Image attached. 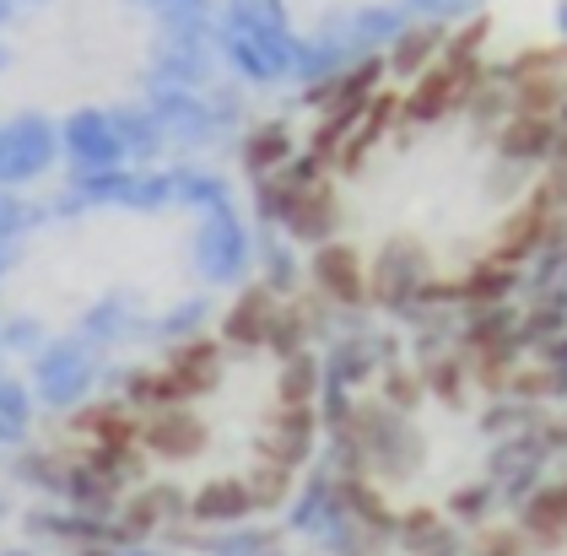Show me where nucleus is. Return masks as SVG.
<instances>
[{
	"instance_id": "nucleus-34",
	"label": "nucleus",
	"mask_w": 567,
	"mask_h": 556,
	"mask_svg": "<svg viewBox=\"0 0 567 556\" xmlns=\"http://www.w3.org/2000/svg\"><path fill=\"white\" fill-rule=\"evenodd\" d=\"M125 212H163V206H174V173H131V184H125V200H120Z\"/></svg>"
},
{
	"instance_id": "nucleus-10",
	"label": "nucleus",
	"mask_w": 567,
	"mask_h": 556,
	"mask_svg": "<svg viewBox=\"0 0 567 556\" xmlns=\"http://www.w3.org/2000/svg\"><path fill=\"white\" fill-rule=\"evenodd\" d=\"M471 86H476L471 76H460V71H449L437 60L433 71H422L416 82L405 86V125H443V120L465 114Z\"/></svg>"
},
{
	"instance_id": "nucleus-9",
	"label": "nucleus",
	"mask_w": 567,
	"mask_h": 556,
	"mask_svg": "<svg viewBox=\"0 0 567 556\" xmlns=\"http://www.w3.org/2000/svg\"><path fill=\"white\" fill-rule=\"evenodd\" d=\"M281 233H287L292 244H308V249L336 244V233H341V195H336L330 173L313 178V184H298L292 212H287V222H281Z\"/></svg>"
},
{
	"instance_id": "nucleus-21",
	"label": "nucleus",
	"mask_w": 567,
	"mask_h": 556,
	"mask_svg": "<svg viewBox=\"0 0 567 556\" xmlns=\"http://www.w3.org/2000/svg\"><path fill=\"white\" fill-rule=\"evenodd\" d=\"M443 43H449V28H443V22H411V28L390 43L384 65H390V76H400V82H416L422 71L437 65Z\"/></svg>"
},
{
	"instance_id": "nucleus-5",
	"label": "nucleus",
	"mask_w": 567,
	"mask_h": 556,
	"mask_svg": "<svg viewBox=\"0 0 567 556\" xmlns=\"http://www.w3.org/2000/svg\"><path fill=\"white\" fill-rule=\"evenodd\" d=\"M189 255H195V270L212 287H233V281H244V270L255 259V238H249V227L238 216H206L195 244H189Z\"/></svg>"
},
{
	"instance_id": "nucleus-13",
	"label": "nucleus",
	"mask_w": 567,
	"mask_h": 556,
	"mask_svg": "<svg viewBox=\"0 0 567 556\" xmlns=\"http://www.w3.org/2000/svg\"><path fill=\"white\" fill-rule=\"evenodd\" d=\"M152 114H157L163 135L178 141V146H206V141L217 135V120H212V109H206V92L157 86V92H152Z\"/></svg>"
},
{
	"instance_id": "nucleus-16",
	"label": "nucleus",
	"mask_w": 567,
	"mask_h": 556,
	"mask_svg": "<svg viewBox=\"0 0 567 556\" xmlns=\"http://www.w3.org/2000/svg\"><path fill=\"white\" fill-rule=\"evenodd\" d=\"M336 28L347 33V49L351 60H362V54H390V43L411 28V11L394 0V6H357L347 17H336Z\"/></svg>"
},
{
	"instance_id": "nucleus-27",
	"label": "nucleus",
	"mask_w": 567,
	"mask_h": 556,
	"mask_svg": "<svg viewBox=\"0 0 567 556\" xmlns=\"http://www.w3.org/2000/svg\"><path fill=\"white\" fill-rule=\"evenodd\" d=\"M319 394H324V362L313 351L287 357L276 373V405H319Z\"/></svg>"
},
{
	"instance_id": "nucleus-40",
	"label": "nucleus",
	"mask_w": 567,
	"mask_h": 556,
	"mask_svg": "<svg viewBox=\"0 0 567 556\" xmlns=\"http://www.w3.org/2000/svg\"><path fill=\"white\" fill-rule=\"evenodd\" d=\"M557 22H563V33H567V0H563V11H557Z\"/></svg>"
},
{
	"instance_id": "nucleus-29",
	"label": "nucleus",
	"mask_w": 567,
	"mask_h": 556,
	"mask_svg": "<svg viewBox=\"0 0 567 556\" xmlns=\"http://www.w3.org/2000/svg\"><path fill=\"white\" fill-rule=\"evenodd\" d=\"M514 86V114H529V120H557L567 103V76H524Z\"/></svg>"
},
{
	"instance_id": "nucleus-38",
	"label": "nucleus",
	"mask_w": 567,
	"mask_h": 556,
	"mask_svg": "<svg viewBox=\"0 0 567 556\" xmlns=\"http://www.w3.org/2000/svg\"><path fill=\"white\" fill-rule=\"evenodd\" d=\"M39 336H44V330H39L33 319H11V325H6V341L11 346H33Z\"/></svg>"
},
{
	"instance_id": "nucleus-36",
	"label": "nucleus",
	"mask_w": 567,
	"mask_h": 556,
	"mask_svg": "<svg viewBox=\"0 0 567 556\" xmlns=\"http://www.w3.org/2000/svg\"><path fill=\"white\" fill-rule=\"evenodd\" d=\"M206 109H212L217 130L244 125V92L238 86H206Z\"/></svg>"
},
{
	"instance_id": "nucleus-31",
	"label": "nucleus",
	"mask_w": 567,
	"mask_h": 556,
	"mask_svg": "<svg viewBox=\"0 0 567 556\" xmlns=\"http://www.w3.org/2000/svg\"><path fill=\"white\" fill-rule=\"evenodd\" d=\"M303 281V265H298V255L287 249V244H270V238H260V287H270L276 298H292V287Z\"/></svg>"
},
{
	"instance_id": "nucleus-41",
	"label": "nucleus",
	"mask_w": 567,
	"mask_h": 556,
	"mask_svg": "<svg viewBox=\"0 0 567 556\" xmlns=\"http://www.w3.org/2000/svg\"><path fill=\"white\" fill-rule=\"evenodd\" d=\"M0 65H6V49H0Z\"/></svg>"
},
{
	"instance_id": "nucleus-2",
	"label": "nucleus",
	"mask_w": 567,
	"mask_h": 556,
	"mask_svg": "<svg viewBox=\"0 0 567 556\" xmlns=\"http://www.w3.org/2000/svg\"><path fill=\"white\" fill-rule=\"evenodd\" d=\"M427 281H433V255H427V244L422 238H390L379 255L368 259V292L379 308H390V313H416L422 308V292H427Z\"/></svg>"
},
{
	"instance_id": "nucleus-18",
	"label": "nucleus",
	"mask_w": 567,
	"mask_h": 556,
	"mask_svg": "<svg viewBox=\"0 0 567 556\" xmlns=\"http://www.w3.org/2000/svg\"><path fill=\"white\" fill-rule=\"evenodd\" d=\"M519 281H524V265H514V259H503V255H486L454 276L460 308H497V302H508L519 292Z\"/></svg>"
},
{
	"instance_id": "nucleus-23",
	"label": "nucleus",
	"mask_w": 567,
	"mask_h": 556,
	"mask_svg": "<svg viewBox=\"0 0 567 556\" xmlns=\"http://www.w3.org/2000/svg\"><path fill=\"white\" fill-rule=\"evenodd\" d=\"M82 330H87V341L97 346H125V341H152V319H141L125 298H103L87 308V319H82Z\"/></svg>"
},
{
	"instance_id": "nucleus-3",
	"label": "nucleus",
	"mask_w": 567,
	"mask_h": 556,
	"mask_svg": "<svg viewBox=\"0 0 567 556\" xmlns=\"http://www.w3.org/2000/svg\"><path fill=\"white\" fill-rule=\"evenodd\" d=\"M141 454L152 465H195L206 449H212V428L195 405H168V411H152L141 416Z\"/></svg>"
},
{
	"instance_id": "nucleus-30",
	"label": "nucleus",
	"mask_w": 567,
	"mask_h": 556,
	"mask_svg": "<svg viewBox=\"0 0 567 556\" xmlns=\"http://www.w3.org/2000/svg\"><path fill=\"white\" fill-rule=\"evenodd\" d=\"M422 400H427V384H422V373H411V368H384L379 373V405L394 411V416H416L422 411Z\"/></svg>"
},
{
	"instance_id": "nucleus-1",
	"label": "nucleus",
	"mask_w": 567,
	"mask_h": 556,
	"mask_svg": "<svg viewBox=\"0 0 567 556\" xmlns=\"http://www.w3.org/2000/svg\"><path fill=\"white\" fill-rule=\"evenodd\" d=\"M227 373V346L212 336H195V341H178L163 362H157V384H152V411H168V405H195L221 384ZM146 411V416H152Z\"/></svg>"
},
{
	"instance_id": "nucleus-7",
	"label": "nucleus",
	"mask_w": 567,
	"mask_h": 556,
	"mask_svg": "<svg viewBox=\"0 0 567 556\" xmlns=\"http://www.w3.org/2000/svg\"><path fill=\"white\" fill-rule=\"evenodd\" d=\"M319 405H276V416L265 422V437L255 443V454H260V465H276V471H303L308 454L319 449Z\"/></svg>"
},
{
	"instance_id": "nucleus-22",
	"label": "nucleus",
	"mask_w": 567,
	"mask_h": 556,
	"mask_svg": "<svg viewBox=\"0 0 567 556\" xmlns=\"http://www.w3.org/2000/svg\"><path fill=\"white\" fill-rule=\"evenodd\" d=\"M567 336V292L563 287H546L519 308V346L524 351H546L551 341Z\"/></svg>"
},
{
	"instance_id": "nucleus-35",
	"label": "nucleus",
	"mask_w": 567,
	"mask_h": 556,
	"mask_svg": "<svg viewBox=\"0 0 567 556\" xmlns=\"http://www.w3.org/2000/svg\"><path fill=\"white\" fill-rule=\"evenodd\" d=\"M292 195H298V184H292L287 173H265V178H255V216L281 227L287 212H292Z\"/></svg>"
},
{
	"instance_id": "nucleus-17",
	"label": "nucleus",
	"mask_w": 567,
	"mask_h": 556,
	"mask_svg": "<svg viewBox=\"0 0 567 556\" xmlns=\"http://www.w3.org/2000/svg\"><path fill=\"white\" fill-rule=\"evenodd\" d=\"M65 146H71V157L82 163V173L120 168V157H125V146H120V135H114V114H103V109H76V114L65 120Z\"/></svg>"
},
{
	"instance_id": "nucleus-39",
	"label": "nucleus",
	"mask_w": 567,
	"mask_h": 556,
	"mask_svg": "<svg viewBox=\"0 0 567 556\" xmlns=\"http://www.w3.org/2000/svg\"><path fill=\"white\" fill-rule=\"evenodd\" d=\"M535 357H540V362H551L557 373H567V336H563V341H551L546 351H535Z\"/></svg>"
},
{
	"instance_id": "nucleus-6",
	"label": "nucleus",
	"mask_w": 567,
	"mask_h": 556,
	"mask_svg": "<svg viewBox=\"0 0 567 556\" xmlns=\"http://www.w3.org/2000/svg\"><path fill=\"white\" fill-rule=\"evenodd\" d=\"M308 281L324 298V308H341V313H357V308L373 302V292H368V259L357 255L351 244H341V238L324 244V249H313Z\"/></svg>"
},
{
	"instance_id": "nucleus-20",
	"label": "nucleus",
	"mask_w": 567,
	"mask_h": 556,
	"mask_svg": "<svg viewBox=\"0 0 567 556\" xmlns=\"http://www.w3.org/2000/svg\"><path fill=\"white\" fill-rule=\"evenodd\" d=\"M351 65L347 33L336 28V17L313 33V39H298V65H292V82L298 86H324L330 76H341Z\"/></svg>"
},
{
	"instance_id": "nucleus-33",
	"label": "nucleus",
	"mask_w": 567,
	"mask_h": 556,
	"mask_svg": "<svg viewBox=\"0 0 567 556\" xmlns=\"http://www.w3.org/2000/svg\"><path fill=\"white\" fill-rule=\"evenodd\" d=\"M212 319V302L206 298H189V302H178L174 313H163V319H152V341H195L200 336V325Z\"/></svg>"
},
{
	"instance_id": "nucleus-15",
	"label": "nucleus",
	"mask_w": 567,
	"mask_h": 556,
	"mask_svg": "<svg viewBox=\"0 0 567 556\" xmlns=\"http://www.w3.org/2000/svg\"><path fill=\"white\" fill-rule=\"evenodd\" d=\"M54 157V125L44 114H22L6 125V141H0V178H33L39 168H49Z\"/></svg>"
},
{
	"instance_id": "nucleus-19",
	"label": "nucleus",
	"mask_w": 567,
	"mask_h": 556,
	"mask_svg": "<svg viewBox=\"0 0 567 556\" xmlns=\"http://www.w3.org/2000/svg\"><path fill=\"white\" fill-rule=\"evenodd\" d=\"M298 157V135L287 120H255L244 130V146H238V163L249 178H265V173H281Z\"/></svg>"
},
{
	"instance_id": "nucleus-26",
	"label": "nucleus",
	"mask_w": 567,
	"mask_h": 556,
	"mask_svg": "<svg viewBox=\"0 0 567 556\" xmlns=\"http://www.w3.org/2000/svg\"><path fill=\"white\" fill-rule=\"evenodd\" d=\"M114 135H120V146L131 152L135 163H152L163 146H168V135L157 125V114H152V103H125V109H114Z\"/></svg>"
},
{
	"instance_id": "nucleus-14",
	"label": "nucleus",
	"mask_w": 567,
	"mask_h": 556,
	"mask_svg": "<svg viewBox=\"0 0 567 556\" xmlns=\"http://www.w3.org/2000/svg\"><path fill=\"white\" fill-rule=\"evenodd\" d=\"M460 351L465 357H524L519 346V308H465L460 319Z\"/></svg>"
},
{
	"instance_id": "nucleus-28",
	"label": "nucleus",
	"mask_w": 567,
	"mask_h": 556,
	"mask_svg": "<svg viewBox=\"0 0 567 556\" xmlns=\"http://www.w3.org/2000/svg\"><path fill=\"white\" fill-rule=\"evenodd\" d=\"M313 325H319V313H313L303 298H281L276 319H270V341H265V351H276L281 362H287V357H298V351H308Z\"/></svg>"
},
{
	"instance_id": "nucleus-25",
	"label": "nucleus",
	"mask_w": 567,
	"mask_h": 556,
	"mask_svg": "<svg viewBox=\"0 0 567 556\" xmlns=\"http://www.w3.org/2000/svg\"><path fill=\"white\" fill-rule=\"evenodd\" d=\"M174 206L206 216H233V189H227V178L206 168H174Z\"/></svg>"
},
{
	"instance_id": "nucleus-11",
	"label": "nucleus",
	"mask_w": 567,
	"mask_h": 556,
	"mask_svg": "<svg viewBox=\"0 0 567 556\" xmlns=\"http://www.w3.org/2000/svg\"><path fill=\"white\" fill-rule=\"evenodd\" d=\"M276 308H281V298H276L270 287H244L238 298L221 308V319H217V341L227 346V351H265Z\"/></svg>"
},
{
	"instance_id": "nucleus-32",
	"label": "nucleus",
	"mask_w": 567,
	"mask_h": 556,
	"mask_svg": "<svg viewBox=\"0 0 567 556\" xmlns=\"http://www.w3.org/2000/svg\"><path fill=\"white\" fill-rule=\"evenodd\" d=\"M535 189V178H529V168H514V163H497L492 157V168H486V184H481V195L492 200V206H503V212H514L524 195Z\"/></svg>"
},
{
	"instance_id": "nucleus-24",
	"label": "nucleus",
	"mask_w": 567,
	"mask_h": 556,
	"mask_svg": "<svg viewBox=\"0 0 567 556\" xmlns=\"http://www.w3.org/2000/svg\"><path fill=\"white\" fill-rule=\"evenodd\" d=\"M422 384H427V394H433L437 405L460 411V405H465V394H471V357H465L460 346L422 357Z\"/></svg>"
},
{
	"instance_id": "nucleus-4",
	"label": "nucleus",
	"mask_w": 567,
	"mask_h": 556,
	"mask_svg": "<svg viewBox=\"0 0 567 556\" xmlns=\"http://www.w3.org/2000/svg\"><path fill=\"white\" fill-rule=\"evenodd\" d=\"M217 49L227 54V65L255 86H276L292 76L298 65V33H233V28H217Z\"/></svg>"
},
{
	"instance_id": "nucleus-12",
	"label": "nucleus",
	"mask_w": 567,
	"mask_h": 556,
	"mask_svg": "<svg viewBox=\"0 0 567 556\" xmlns=\"http://www.w3.org/2000/svg\"><path fill=\"white\" fill-rule=\"evenodd\" d=\"M92 357L82 341H54L39 357V389H44L49 405H76V400H87L92 389Z\"/></svg>"
},
{
	"instance_id": "nucleus-8",
	"label": "nucleus",
	"mask_w": 567,
	"mask_h": 556,
	"mask_svg": "<svg viewBox=\"0 0 567 556\" xmlns=\"http://www.w3.org/2000/svg\"><path fill=\"white\" fill-rule=\"evenodd\" d=\"M486 141H492V157H497V163H514V168H529V173L551 168L557 152H563L557 120H529V114H508Z\"/></svg>"
},
{
	"instance_id": "nucleus-37",
	"label": "nucleus",
	"mask_w": 567,
	"mask_h": 556,
	"mask_svg": "<svg viewBox=\"0 0 567 556\" xmlns=\"http://www.w3.org/2000/svg\"><path fill=\"white\" fill-rule=\"evenodd\" d=\"M416 22H449V17H465L476 0H400Z\"/></svg>"
}]
</instances>
